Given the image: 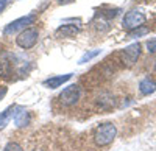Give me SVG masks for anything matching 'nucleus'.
<instances>
[{
    "mask_svg": "<svg viewBox=\"0 0 156 151\" xmlns=\"http://www.w3.org/2000/svg\"><path fill=\"white\" fill-rule=\"evenodd\" d=\"M30 70V62L12 53H0V78H11L12 75H25Z\"/></svg>",
    "mask_w": 156,
    "mask_h": 151,
    "instance_id": "1",
    "label": "nucleus"
},
{
    "mask_svg": "<svg viewBox=\"0 0 156 151\" xmlns=\"http://www.w3.org/2000/svg\"><path fill=\"white\" fill-rule=\"evenodd\" d=\"M115 136H117L115 125L112 122H106V123H101L100 126L95 128L92 137H94V142L97 146H108L112 143Z\"/></svg>",
    "mask_w": 156,
    "mask_h": 151,
    "instance_id": "2",
    "label": "nucleus"
},
{
    "mask_svg": "<svg viewBox=\"0 0 156 151\" xmlns=\"http://www.w3.org/2000/svg\"><path fill=\"white\" fill-rule=\"evenodd\" d=\"M37 37H39V31L37 28H33V27H28V28H25L22 30L17 37H16V44L17 47H20L22 50H30L36 45L37 42Z\"/></svg>",
    "mask_w": 156,
    "mask_h": 151,
    "instance_id": "3",
    "label": "nucleus"
},
{
    "mask_svg": "<svg viewBox=\"0 0 156 151\" xmlns=\"http://www.w3.org/2000/svg\"><path fill=\"white\" fill-rule=\"evenodd\" d=\"M80 98H81V87L78 84H70L67 87H64L58 97L59 103L62 106H73L80 101Z\"/></svg>",
    "mask_w": 156,
    "mask_h": 151,
    "instance_id": "4",
    "label": "nucleus"
},
{
    "mask_svg": "<svg viewBox=\"0 0 156 151\" xmlns=\"http://www.w3.org/2000/svg\"><path fill=\"white\" fill-rule=\"evenodd\" d=\"M147 20V16L144 12H140L137 9H133V11H128L123 20H122V27L126 30V31H133V30H137L140 28L142 25L145 23Z\"/></svg>",
    "mask_w": 156,
    "mask_h": 151,
    "instance_id": "5",
    "label": "nucleus"
},
{
    "mask_svg": "<svg viewBox=\"0 0 156 151\" xmlns=\"http://www.w3.org/2000/svg\"><path fill=\"white\" fill-rule=\"evenodd\" d=\"M36 20V16L34 14H28V16H23V17H19L16 20L9 22L6 27L3 28V34L5 36H11V34H16L17 31H22L25 28L31 27Z\"/></svg>",
    "mask_w": 156,
    "mask_h": 151,
    "instance_id": "6",
    "label": "nucleus"
},
{
    "mask_svg": "<svg viewBox=\"0 0 156 151\" xmlns=\"http://www.w3.org/2000/svg\"><path fill=\"white\" fill-rule=\"evenodd\" d=\"M140 52H142L140 44H139V42H134V44H131V45L125 47L122 52H120V59H122V62H123L126 67H131L134 62L139 59Z\"/></svg>",
    "mask_w": 156,
    "mask_h": 151,
    "instance_id": "7",
    "label": "nucleus"
},
{
    "mask_svg": "<svg viewBox=\"0 0 156 151\" xmlns=\"http://www.w3.org/2000/svg\"><path fill=\"white\" fill-rule=\"evenodd\" d=\"M12 122L17 128H25L28 126L30 122H31V115L30 112L25 109L23 106L14 105V111H12Z\"/></svg>",
    "mask_w": 156,
    "mask_h": 151,
    "instance_id": "8",
    "label": "nucleus"
},
{
    "mask_svg": "<svg viewBox=\"0 0 156 151\" xmlns=\"http://www.w3.org/2000/svg\"><path fill=\"white\" fill-rule=\"evenodd\" d=\"M95 103H97V106H98L101 111H111L112 108H115L117 100H115V97H114L112 94L103 92V94H100V95L95 98Z\"/></svg>",
    "mask_w": 156,
    "mask_h": 151,
    "instance_id": "9",
    "label": "nucleus"
},
{
    "mask_svg": "<svg viewBox=\"0 0 156 151\" xmlns=\"http://www.w3.org/2000/svg\"><path fill=\"white\" fill-rule=\"evenodd\" d=\"M72 77H73V73L56 75V77H50V78L44 80V81H42V84H44L45 87H48V89H58V87H61L64 83H67Z\"/></svg>",
    "mask_w": 156,
    "mask_h": 151,
    "instance_id": "10",
    "label": "nucleus"
},
{
    "mask_svg": "<svg viewBox=\"0 0 156 151\" xmlns=\"http://www.w3.org/2000/svg\"><path fill=\"white\" fill-rule=\"evenodd\" d=\"M80 31H81V28L78 27V25L66 23V25H59L55 31V34H56V37H73Z\"/></svg>",
    "mask_w": 156,
    "mask_h": 151,
    "instance_id": "11",
    "label": "nucleus"
},
{
    "mask_svg": "<svg viewBox=\"0 0 156 151\" xmlns=\"http://www.w3.org/2000/svg\"><path fill=\"white\" fill-rule=\"evenodd\" d=\"M139 91L142 95H150V94L156 92V83L150 78H144L139 83Z\"/></svg>",
    "mask_w": 156,
    "mask_h": 151,
    "instance_id": "12",
    "label": "nucleus"
},
{
    "mask_svg": "<svg viewBox=\"0 0 156 151\" xmlns=\"http://www.w3.org/2000/svg\"><path fill=\"white\" fill-rule=\"evenodd\" d=\"M12 111H14V105L8 106L5 111L0 112V131L6 128V125L9 123V120L12 118Z\"/></svg>",
    "mask_w": 156,
    "mask_h": 151,
    "instance_id": "13",
    "label": "nucleus"
},
{
    "mask_svg": "<svg viewBox=\"0 0 156 151\" xmlns=\"http://www.w3.org/2000/svg\"><path fill=\"white\" fill-rule=\"evenodd\" d=\"M101 53V50L100 48H95V50H89V52H86L81 58H80V61H78V64H86V62H89V61H92L95 56H98Z\"/></svg>",
    "mask_w": 156,
    "mask_h": 151,
    "instance_id": "14",
    "label": "nucleus"
},
{
    "mask_svg": "<svg viewBox=\"0 0 156 151\" xmlns=\"http://www.w3.org/2000/svg\"><path fill=\"white\" fill-rule=\"evenodd\" d=\"M119 12H120L119 8H114V9H108V11H101L100 16L101 17H106V19H114L117 14H119Z\"/></svg>",
    "mask_w": 156,
    "mask_h": 151,
    "instance_id": "15",
    "label": "nucleus"
},
{
    "mask_svg": "<svg viewBox=\"0 0 156 151\" xmlns=\"http://www.w3.org/2000/svg\"><path fill=\"white\" fill-rule=\"evenodd\" d=\"M3 151H23V148H22L17 142H9V143L5 145Z\"/></svg>",
    "mask_w": 156,
    "mask_h": 151,
    "instance_id": "16",
    "label": "nucleus"
},
{
    "mask_svg": "<svg viewBox=\"0 0 156 151\" xmlns=\"http://www.w3.org/2000/svg\"><path fill=\"white\" fill-rule=\"evenodd\" d=\"M148 30L147 28H142L140 27V30H133V31H129V37L131 39H134V37H139V36H142V34H145Z\"/></svg>",
    "mask_w": 156,
    "mask_h": 151,
    "instance_id": "17",
    "label": "nucleus"
},
{
    "mask_svg": "<svg viewBox=\"0 0 156 151\" xmlns=\"http://www.w3.org/2000/svg\"><path fill=\"white\" fill-rule=\"evenodd\" d=\"M147 50L150 53H156V37H153V39L147 42Z\"/></svg>",
    "mask_w": 156,
    "mask_h": 151,
    "instance_id": "18",
    "label": "nucleus"
},
{
    "mask_svg": "<svg viewBox=\"0 0 156 151\" xmlns=\"http://www.w3.org/2000/svg\"><path fill=\"white\" fill-rule=\"evenodd\" d=\"M8 2H9V0H0V12H2V11H3L5 8H6Z\"/></svg>",
    "mask_w": 156,
    "mask_h": 151,
    "instance_id": "19",
    "label": "nucleus"
},
{
    "mask_svg": "<svg viewBox=\"0 0 156 151\" xmlns=\"http://www.w3.org/2000/svg\"><path fill=\"white\" fill-rule=\"evenodd\" d=\"M72 2H75V0H58V3H61V5H66V3H72Z\"/></svg>",
    "mask_w": 156,
    "mask_h": 151,
    "instance_id": "20",
    "label": "nucleus"
},
{
    "mask_svg": "<svg viewBox=\"0 0 156 151\" xmlns=\"http://www.w3.org/2000/svg\"><path fill=\"white\" fill-rule=\"evenodd\" d=\"M5 94H6V89H2V91H0V100L5 97Z\"/></svg>",
    "mask_w": 156,
    "mask_h": 151,
    "instance_id": "21",
    "label": "nucleus"
},
{
    "mask_svg": "<svg viewBox=\"0 0 156 151\" xmlns=\"http://www.w3.org/2000/svg\"><path fill=\"white\" fill-rule=\"evenodd\" d=\"M36 151H39V149H36Z\"/></svg>",
    "mask_w": 156,
    "mask_h": 151,
    "instance_id": "22",
    "label": "nucleus"
}]
</instances>
